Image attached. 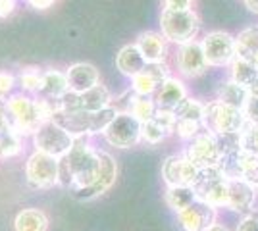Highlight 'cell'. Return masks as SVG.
Here are the masks:
<instances>
[{"instance_id": "ab89813d", "label": "cell", "mask_w": 258, "mask_h": 231, "mask_svg": "<svg viewBox=\"0 0 258 231\" xmlns=\"http://www.w3.org/2000/svg\"><path fill=\"white\" fill-rule=\"evenodd\" d=\"M16 10V0H0V18H10Z\"/></svg>"}, {"instance_id": "b9f144b4", "label": "cell", "mask_w": 258, "mask_h": 231, "mask_svg": "<svg viewBox=\"0 0 258 231\" xmlns=\"http://www.w3.org/2000/svg\"><path fill=\"white\" fill-rule=\"evenodd\" d=\"M205 231H231V229L227 227L226 223H220V221H216V223H212L210 227H206Z\"/></svg>"}, {"instance_id": "83f0119b", "label": "cell", "mask_w": 258, "mask_h": 231, "mask_svg": "<svg viewBox=\"0 0 258 231\" xmlns=\"http://www.w3.org/2000/svg\"><path fill=\"white\" fill-rule=\"evenodd\" d=\"M129 114H133L141 123L149 121L154 118L156 114V102L151 100L149 97H133L131 99V106H129Z\"/></svg>"}, {"instance_id": "3957f363", "label": "cell", "mask_w": 258, "mask_h": 231, "mask_svg": "<svg viewBox=\"0 0 258 231\" xmlns=\"http://www.w3.org/2000/svg\"><path fill=\"white\" fill-rule=\"evenodd\" d=\"M206 131L220 135V133H243L248 125L245 110L233 108L220 100L206 102L205 120H203Z\"/></svg>"}, {"instance_id": "ffe728a7", "label": "cell", "mask_w": 258, "mask_h": 231, "mask_svg": "<svg viewBox=\"0 0 258 231\" xmlns=\"http://www.w3.org/2000/svg\"><path fill=\"white\" fill-rule=\"evenodd\" d=\"M248 99L250 97H248L247 87H243V85L235 83L233 79H229V81L220 85V89H218V99L216 100H220L224 104H229L233 108H239V110H245Z\"/></svg>"}, {"instance_id": "836d02e7", "label": "cell", "mask_w": 258, "mask_h": 231, "mask_svg": "<svg viewBox=\"0 0 258 231\" xmlns=\"http://www.w3.org/2000/svg\"><path fill=\"white\" fill-rule=\"evenodd\" d=\"M243 139V150L250 154H258V125L248 123L245 127V131L241 133Z\"/></svg>"}, {"instance_id": "d6986e66", "label": "cell", "mask_w": 258, "mask_h": 231, "mask_svg": "<svg viewBox=\"0 0 258 231\" xmlns=\"http://www.w3.org/2000/svg\"><path fill=\"white\" fill-rule=\"evenodd\" d=\"M116 66L118 69L127 77H137L141 71H145V67L149 66L145 56L141 54V50L137 48V44H125L116 56Z\"/></svg>"}, {"instance_id": "603a6c76", "label": "cell", "mask_w": 258, "mask_h": 231, "mask_svg": "<svg viewBox=\"0 0 258 231\" xmlns=\"http://www.w3.org/2000/svg\"><path fill=\"white\" fill-rule=\"evenodd\" d=\"M235 50L237 58H243L248 62L254 58V54H258V25H250L239 31L235 37Z\"/></svg>"}, {"instance_id": "4316f807", "label": "cell", "mask_w": 258, "mask_h": 231, "mask_svg": "<svg viewBox=\"0 0 258 231\" xmlns=\"http://www.w3.org/2000/svg\"><path fill=\"white\" fill-rule=\"evenodd\" d=\"M205 110H206L205 102L187 97V99L181 100V104L173 110V114H175L177 120H193V121H201V123H203V120H205Z\"/></svg>"}, {"instance_id": "7a4b0ae2", "label": "cell", "mask_w": 258, "mask_h": 231, "mask_svg": "<svg viewBox=\"0 0 258 231\" xmlns=\"http://www.w3.org/2000/svg\"><path fill=\"white\" fill-rule=\"evenodd\" d=\"M160 29L166 41L183 46L197 39L201 18L195 10H162Z\"/></svg>"}, {"instance_id": "7c38bea8", "label": "cell", "mask_w": 258, "mask_h": 231, "mask_svg": "<svg viewBox=\"0 0 258 231\" xmlns=\"http://www.w3.org/2000/svg\"><path fill=\"white\" fill-rule=\"evenodd\" d=\"M177 69L183 77H201L208 69V60L203 50L201 41H191V43L179 46L177 52Z\"/></svg>"}, {"instance_id": "9a60e30c", "label": "cell", "mask_w": 258, "mask_h": 231, "mask_svg": "<svg viewBox=\"0 0 258 231\" xmlns=\"http://www.w3.org/2000/svg\"><path fill=\"white\" fill-rule=\"evenodd\" d=\"M98 158H100V174H98L97 183L91 189H83V191H76V197L79 198H95L102 193H106L108 189L114 185L116 177H118V164L116 160L104 150H98Z\"/></svg>"}, {"instance_id": "44dd1931", "label": "cell", "mask_w": 258, "mask_h": 231, "mask_svg": "<svg viewBox=\"0 0 258 231\" xmlns=\"http://www.w3.org/2000/svg\"><path fill=\"white\" fill-rule=\"evenodd\" d=\"M16 231H48V218L43 210L25 208L14 220Z\"/></svg>"}, {"instance_id": "d4e9b609", "label": "cell", "mask_w": 258, "mask_h": 231, "mask_svg": "<svg viewBox=\"0 0 258 231\" xmlns=\"http://www.w3.org/2000/svg\"><path fill=\"white\" fill-rule=\"evenodd\" d=\"M43 93L50 99H64L70 93V85H68V77L62 71L50 69L43 75Z\"/></svg>"}, {"instance_id": "8fae6325", "label": "cell", "mask_w": 258, "mask_h": 231, "mask_svg": "<svg viewBox=\"0 0 258 231\" xmlns=\"http://www.w3.org/2000/svg\"><path fill=\"white\" fill-rule=\"evenodd\" d=\"M218 221V208L203 200H195L189 208L177 214V223L183 231H205Z\"/></svg>"}, {"instance_id": "d6a6232c", "label": "cell", "mask_w": 258, "mask_h": 231, "mask_svg": "<svg viewBox=\"0 0 258 231\" xmlns=\"http://www.w3.org/2000/svg\"><path fill=\"white\" fill-rule=\"evenodd\" d=\"M20 139L14 131H6L0 139V156H14L20 152Z\"/></svg>"}, {"instance_id": "f546056e", "label": "cell", "mask_w": 258, "mask_h": 231, "mask_svg": "<svg viewBox=\"0 0 258 231\" xmlns=\"http://www.w3.org/2000/svg\"><path fill=\"white\" fill-rule=\"evenodd\" d=\"M216 141H218V146H220L222 156L243 152V139H241V133H220V135H216Z\"/></svg>"}, {"instance_id": "6da1fadb", "label": "cell", "mask_w": 258, "mask_h": 231, "mask_svg": "<svg viewBox=\"0 0 258 231\" xmlns=\"http://www.w3.org/2000/svg\"><path fill=\"white\" fill-rule=\"evenodd\" d=\"M100 174L98 150H93L87 144H74L72 152L60 162V177H68L66 185H74L76 191L91 189Z\"/></svg>"}, {"instance_id": "cb8c5ba5", "label": "cell", "mask_w": 258, "mask_h": 231, "mask_svg": "<svg viewBox=\"0 0 258 231\" xmlns=\"http://www.w3.org/2000/svg\"><path fill=\"white\" fill-rule=\"evenodd\" d=\"M164 200L175 214H179L181 210L189 208L197 200V195L193 187H166Z\"/></svg>"}, {"instance_id": "52a82bcc", "label": "cell", "mask_w": 258, "mask_h": 231, "mask_svg": "<svg viewBox=\"0 0 258 231\" xmlns=\"http://www.w3.org/2000/svg\"><path fill=\"white\" fill-rule=\"evenodd\" d=\"M25 176L33 187H52L60 181V158L35 150L27 160Z\"/></svg>"}, {"instance_id": "2e32d148", "label": "cell", "mask_w": 258, "mask_h": 231, "mask_svg": "<svg viewBox=\"0 0 258 231\" xmlns=\"http://www.w3.org/2000/svg\"><path fill=\"white\" fill-rule=\"evenodd\" d=\"M66 77H68L70 91L76 93V95H83L93 87L100 85L98 69L93 64H87V62H77L74 66H70V69L66 71Z\"/></svg>"}, {"instance_id": "4fadbf2b", "label": "cell", "mask_w": 258, "mask_h": 231, "mask_svg": "<svg viewBox=\"0 0 258 231\" xmlns=\"http://www.w3.org/2000/svg\"><path fill=\"white\" fill-rule=\"evenodd\" d=\"M258 198V189L250 185L245 179H229L227 185V200L226 208L231 212H239V214H248L254 210Z\"/></svg>"}, {"instance_id": "8d00e7d4", "label": "cell", "mask_w": 258, "mask_h": 231, "mask_svg": "<svg viewBox=\"0 0 258 231\" xmlns=\"http://www.w3.org/2000/svg\"><path fill=\"white\" fill-rule=\"evenodd\" d=\"M197 0H162L164 10H195Z\"/></svg>"}, {"instance_id": "5b68a950", "label": "cell", "mask_w": 258, "mask_h": 231, "mask_svg": "<svg viewBox=\"0 0 258 231\" xmlns=\"http://www.w3.org/2000/svg\"><path fill=\"white\" fill-rule=\"evenodd\" d=\"M227 185H229V179L222 174L220 168H206L199 172L193 189L197 200H203L214 208H226Z\"/></svg>"}, {"instance_id": "ba28073f", "label": "cell", "mask_w": 258, "mask_h": 231, "mask_svg": "<svg viewBox=\"0 0 258 231\" xmlns=\"http://www.w3.org/2000/svg\"><path fill=\"white\" fill-rule=\"evenodd\" d=\"M183 154L193 162L199 170H206V168H218L220 160H222V152L216 141V135L210 131L199 133L195 139L187 141Z\"/></svg>"}, {"instance_id": "f35d334b", "label": "cell", "mask_w": 258, "mask_h": 231, "mask_svg": "<svg viewBox=\"0 0 258 231\" xmlns=\"http://www.w3.org/2000/svg\"><path fill=\"white\" fill-rule=\"evenodd\" d=\"M14 87V75H10L8 71H0V97L8 95Z\"/></svg>"}, {"instance_id": "e575fe53", "label": "cell", "mask_w": 258, "mask_h": 231, "mask_svg": "<svg viewBox=\"0 0 258 231\" xmlns=\"http://www.w3.org/2000/svg\"><path fill=\"white\" fill-rule=\"evenodd\" d=\"M20 81H22V87L27 89V91H43V75L35 69L23 71Z\"/></svg>"}, {"instance_id": "ac0fdd59", "label": "cell", "mask_w": 258, "mask_h": 231, "mask_svg": "<svg viewBox=\"0 0 258 231\" xmlns=\"http://www.w3.org/2000/svg\"><path fill=\"white\" fill-rule=\"evenodd\" d=\"M187 99V89L183 85L181 79L177 77H170L162 83V87L156 91V97H154V102H156V108H162V110H175L181 100Z\"/></svg>"}, {"instance_id": "5bb4252c", "label": "cell", "mask_w": 258, "mask_h": 231, "mask_svg": "<svg viewBox=\"0 0 258 231\" xmlns=\"http://www.w3.org/2000/svg\"><path fill=\"white\" fill-rule=\"evenodd\" d=\"M170 79V69L166 64H149L145 71L133 77V93L137 97H151L162 87V83Z\"/></svg>"}, {"instance_id": "7bdbcfd3", "label": "cell", "mask_w": 258, "mask_h": 231, "mask_svg": "<svg viewBox=\"0 0 258 231\" xmlns=\"http://www.w3.org/2000/svg\"><path fill=\"white\" fill-rule=\"evenodd\" d=\"M243 2H245V6H247L248 12H252V14L258 16V0H243Z\"/></svg>"}, {"instance_id": "9c48e42d", "label": "cell", "mask_w": 258, "mask_h": 231, "mask_svg": "<svg viewBox=\"0 0 258 231\" xmlns=\"http://www.w3.org/2000/svg\"><path fill=\"white\" fill-rule=\"evenodd\" d=\"M201 44H203L206 60H208V66H231L233 60L237 58L235 37L227 31H210L205 35Z\"/></svg>"}, {"instance_id": "484cf974", "label": "cell", "mask_w": 258, "mask_h": 231, "mask_svg": "<svg viewBox=\"0 0 258 231\" xmlns=\"http://www.w3.org/2000/svg\"><path fill=\"white\" fill-rule=\"evenodd\" d=\"M229 67H231V79L239 85H243V87H250L258 79V67L248 60L235 58Z\"/></svg>"}, {"instance_id": "e0dca14e", "label": "cell", "mask_w": 258, "mask_h": 231, "mask_svg": "<svg viewBox=\"0 0 258 231\" xmlns=\"http://www.w3.org/2000/svg\"><path fill=\"white\" fill-rule=\"evenodd\" d=\"M137 48L141 54L145 56L147 64H164L166 54H168V44L162 33L156 31H145L137 37Z\"/></svg>"}, {"instance_id": "277c9868", "label": "cell", "mask_w": 258, "mask_h": 231, "mask_svg": "<svg viewBox=\"0 0 258 231\" xmlns=\"http://www.w3.org/2000/svg\"><path fill=\"white\" fill-rule=\"evenodd\" d=\"M33 143L39 152H46L54 158H64L74 148V135L64 129L54 120L41 123V127L33 133Z\"/></svg>"}, {"instance_id": "74e56055", "label": "cell", "mask_w": 258, "mask_h": 231, "mask_svg": "<svg viewBox=\"0 0 258 231\" xmlns=\"http://www.w3.org/2000/svg\"><path fill=\"white\" fill-rule=\"evenodd\" d=\"M245 116H247L248 123L258 125V99H248L247 106H245Z\"/></svg>"}, {"instance_id": "f1b7e54d", "label": "cell", "mask_w": 258, "mask_h": 231, "mask_svg": "<svg viewBox=\"0 0 258 231\" xmlns=\"http://www.w3.org/2000/svg\"><path fill=\"white\" fill-rule=\"evenodd\" d=\"M241 179L258 189V154L241 152Z\"/></svg>"}, {"instance_id": "4dcf8cb0", "label": "cell", "mask_w": 258, "mask_h": 231, "mask_svg": "<svg viewBox=\"0 0 258 231\" xmlns=\"http://www.w3.org/2000/svg\"><path fill=\"white\" fill-rule=\"evenodd\" d=\"M168 135H172V133L168 131L164 125H160L154 118L143 123V141H145V143L158 144V143H162Z\"/></svg>"}, {"instance_id": "60d3db41", "label": "cell", "mask_w": 258, "mask_h": 231, "mask_svg": "<svg viewBox=\"0 0 258 231\" xmlns=\"http://www.w3.org/2000/svg\"><path fill=\"white\" fill-rule=\"evenodd\" d=\"M27 2L37 10H48V8H52L56 0H27Z\"/></svg>"}, {"instance_id": "d590c367", "label": "cell", "mask_w": 258, "mask_h": 231, "mask_svg": "<svg viewBox=\"0 0 258 231\" xmlns=\"http://www.w3.org/2000/svg\"><path fill=\"white\" fill-rule=\"evenodd\" d=\"M235 231H258V210L245 214L237 223Z\"/></svg>"}, {"instance_id": "7402d4cb", "label": "cell", "mask_w": 258, "mask_h": 231, "mask_svg": "<svg viewBox=\"0 0 258 231\" xmlns=\"http://www.w3.org/2000/svg\"><path fill=\"white\" fill-rule=\"evenodd\" d=\"M110 104H112V97H110V91L104 85H97L91 91L79 95V108L85 112H91V114L104 110Z\"/></svg>"}, {"instance_id": "30bf717a", "label": "cell", "mask_w": 258, "mask_h": 231, "mask_svg": "<svg viewBox=\"0 0 258 231\" xmlns=\"http://www.w3.org/2000/svg\"><path fill=\"white\" fill-rule=\"evenodd\" d=\"M199 172L185 154H172L162 164V177L168 187H193Z\"/></svg>"}, {"instance_id": "ee69618b", "label": "cell", "mask_w": 258, "mask_h": 231, "mask_svg": "<svg viewBox=\"0 0 258 231\" xmlns=\"http://www.w3.org/2000/svg\"><path fill=\"white\" fill-rule=\"evenodd\" d=\"M247 91H248V97H250V99H258V79L250 85V87H247Z\"/></svg>"}, {"instance_id": "1f68e13d", "label": "cell", "mask_w": 258, "mask_h": 231, "mask_svg": "<svg viewBox=\"0 0 258 231\" xmlns=\"http://www.w3.org/2000/svg\"><path fill=\"white\" fill-rule=\"evenodd\" d=\"M203 131H205V125L201 121H193V120H177L175 121V129H173V133L179 139H183L185 143L195 139L199 133Z\"/></svg>"}, {"instance_id": "8992f818", "label": "cell", "mask_w": 258, "mask_h": 231, "mask_svg": "<svg viewBox=\"0 0 258 231\" xmlns=\"http://www.w3.org/2000/svg\"><path fill=\"white\" fill-rule=\"evenodd\" d=\"M102 135L116 148H131L143 141V123L133 114L119 112Z\"/></svg>"}]
</instances>
